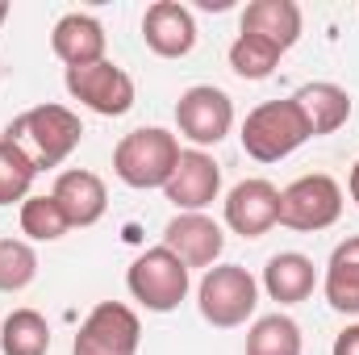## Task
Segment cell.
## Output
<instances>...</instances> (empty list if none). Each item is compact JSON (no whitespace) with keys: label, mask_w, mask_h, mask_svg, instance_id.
I'll list each match as a JSON object with an SVG mask.
<instances>
[{"label":"cell","mask_w":359,"mask_h":355,"mask_svg":"<svg viewBox=\"0 0 359 355\" xmlns=\"http://www.w3.org/2000/svg\"><path fill=\"white\" fill-rule=\"evenodd\" d=\"M4 138L17 142L34 159L38 172H46V168H59L80 147L84 126H80V117L67 105H34V109H25L21 117L8 121Z\"/></svg>","instance_id":"cell-1"},{"label":"cell","mask_w":359,"mask_h":355,"mask_svg":"<svg viewBox=\"0 0 359 355\" xmlns=\"http://www.w3.org/2000/svg\"><path fill=\"white\" fill-rule=\"evenodd\" d=\"M238 138H243V151H247L255 163H280V159H288L297 147H305L313 134H309V126H305L297 100L284 96V100H264V105H255V109L247 113Z\"/></svg>","instance_id":"cell-2"},{"label":"cell","mask_w":359,"mask_h":355,"mask_svg":"<svg viewBox=\"0 0 359 355\" xmlns=\"http://www.w3.org/2000/svg\"><path fill=\"white\" fill-rule=\"evenodd\" d=\"M180 163V142L163 126H142L130 130L113 147V172L130 188H163Z\"/></svg>","instance_id":"cell-3"},{"label":"cell","mask_w":359,"mask_h":355,"mask_svg":"<svg viewBox=\"0 0 359 355\" xmlns=\"http://www.w3.org/2000/svg\"><path fill=\"white\" fill-rule=\"evenodd\" d=\"M196 305H201V318L217 330H234L243 326L255 305H259V284L247 267L238 264H213L205 272L201 288H196Z\"/></svg>","instance_id":"cell-4"},{"label":"cell","mask_w":359,"mask_h":355,"mask_svg":"<svg viewBox=\"0 0 359 355\" xmlns=\"http://www.w3.org/2000/svg\"><path fill=\"white\" fill-rule=\"evenodd\" d=\"M188 267L180 264L176 255L159 243L151 251H142L130 272H126V288L138 305H147L151 314H172L180 301L188 297Z\"/></svg>","instance_id":"cell-5"},{"label":"cell","mask_w":359,"mask_h":355,"mask_svg":"<svg viewBox=\"0 0 359 355\" xmlns=\"http://www.w3.org/2000/svg\"><path fill=\"white\" fill-rule=\"evenodd\" d=\"M339 217H343V188L326 172L292 180L280 192V226H288V230L318 234V230H330Z\"/></svg>","instance_id":"cell-6"},{"label":"cell","mask_w":359,"mask_h":355,"mask_svg":"<svg viewBox=\"0 0 359 355\" xmlns=\"http://www.w3.org/2000/svg\"><path fill=\"white\" fill-rule=\"evenodd\" d=\"M138 339H142L138 314L121 301H100L84 318L72 355H138Z\"/></svg>","instance_id":"cell-7"},{"label":"cell","mask_w":359,"mask_h":355,"mask_svg":"<svg viewBox=\"0 0 359 355\" xmlns=\"http://www.w3.org/2000/svg\"><path fill=\"white\" fill-rule=\"evenodd\" d=\"M176 126L188 142H196V151L217 147L234 130V100L213 84H192L176 100Z\"/></svg>","instance_id":"cell-8"},{"label":"cell","mask_w":359,"mask_h":355,"mask_svg":"<svg viewBox=\"0 0 359 355\" xmlns=\"http://www.w3.org/2000/svg\"><path fill=\"white\" fill-rule=\"evenodd\" d=\"M63 84L72 92V100L88 105L92 113H100V117H121V113L134 109V80L117 63H109V59L88 63V67H67Z\"/></svg>","instance_id":"cell-9"},{"label":"cell","mask_w":359,"mask_h":355,"mask_svg":"<svg viewBox=\"0 0 359 355\" xmlns=\"http://www.w3.org/2000/svg\"><path fill=\"white\" fill-rule=\"evenodd\" d=\"M163 247L176 255L180 264L188 267H209L217 264V255L226 251V234L213 217L205 213H176L168 226H163Z\"/></svg>","instance_id":"cell-10"},{"label":"cell","mask_w":359,"mask_h":355,"mask_svg":"<svg viewBox=\"0 0 359 355\" xmlns=\"http://www.w3.org/2000/svg\"><path fill=\"white\" fill-rule=\"evenodd\" d=\"M222 192V168L213 155L205 151H180V163L172 180L163 184V196L176 205L180 213H201L205 205H213Z\"/></svg>","instance_id":"cell-11"},{"label":"cell","mask_w":359,"mask_h":355,"mask_svg":"<svg viewBox=\"0 0 359 355\" xmlns=\"http://www.w3.org/2000/svg\"><path fill=\"white\" fill-rule=\"evenodd\" d=\"M226 226L243 239H259L280 226V188L271 180H243L226 196Z\"/></svg>","instance_id":"cell-12"},{"label":"cell","mask_w":359,"mask_h":355,"mask_svg":"<svg viewBox=\"0 0 359 355\" xmlns=\"http://www.w3.org/2000/svg\"><path fill=\"white\" fill-rule=\"evenodd\" d=\"M142 38L159 59H184L196 46V21L188 13V4L180 0H155L142 13Z\"/></svg>","instance_id":"cell-13"},{"label":"cell","mask_w":359,"mask_h":355,"mask_svg":"<svg viewBox=\"0 0 359 355\" xmlns=\"http://www.w3.org/2000/svg\"><path fill=\"white\" fill-rule=\"evenodd\" d=\"M50 196L59 201V209L67 213L72 226H96L109 209V188L96 172H84V168H72V172H59Z\"/></svg>","instance_id":"cell-14"},{"label":"cell","mask_w":359,"mask_h":355,"mask_svg":"<svg viewBox=\"0 0 359 355\" xmlns=\"http://www.w3.org/2000/svg\"><path fill=\"white\" fill-rule=\"evenodd\" d=\"M238 34H255V38L271 42L276 51H292L301 38V8H297V0H251L243 8Z\"/></svg>","instance_id":"cell-15"},{"label":"cell","mask_w":359,"mask_h":355,"mask_svg":"<svg viewBox=\"0 0 359 355\" xmlns=\"http://www.w3.org/2000/svg\"><path fill=\"white\" fill-rule=\"evenodd\" d=\"M50 46H55V55H59L67 67L100 63V59H104V25H100L92 13H67V17L55 21Z\"/></svg>","instance_id":"cell-16"},{"label":"cell","mask_w":359,"mask_h":355,"mask_svg":"<svg viewBox=\"0 0 359 355\" xmlns=\"http://www.w3.org/2000/svg\"><path fill=\"white\" fill-rule=\"evenodd\" d=\"M292 100H297V109H301V117H305V126H309L313 138L343 130L347 117H351V96H347V88H339L330 80H318V84L297 88Z\"/></svg>","instance_id":"cell-17"},{"label":"cell","mask_w":359,"mask_h":355,"mask_svg":"<svg viewBox=\"0 0 359 355\" xmlns=\"http://www.w3.org/2000/svg\"><path fill=\"white\" fill-rule=\"evenodd\" d=\"M313 284H318V267H313L309 255H301V251H280L264 267V288H268L271 301H280V305L305 301L313 293Z\"/></svg>","instance_id":"cell-18"},{"label":"cell","mask_w":359,"mask_h":355,"mask_svg":"<svg viewBox=\"0 0 359 355\" xmlns=\"http://www.w3.org/2000/svg\"><path fill=\"white\" fill-rule=\"evenodd\" d=\"M322 288H326L330 309H339V314H359V234L355 239H343V243L330 251Z\"/></svg>","instance_id":"cell-19"},{"label":"cell","mask_w":359,"mask_h":355,"mask_svg":"<svg viewBox=\"0 0 359 355\" xmlns=\"http://www.w3.org/2000/svg\"><path fill=\"white\" fill-rule=\"evenodd\" d=\"M0 351L4 355H46L50 351V326L38 309H13L0 326Z\"/></svg>","instance_id":"cell-20"},{"label":"cell","mask_w":359,"mask_h":355,"mask_svg":"<svg viewBox=\"0 0 359 355\" xmlns=\"http://www.w3.org/2000/svg\"><path fill=\"white\" fill-rule=\"evenodd\" d=\"M301 326L288 314H268L247 330V355H301Z\"/></svg>","instance_id":"cell-21"},{"label":"cell","mask_w":359,"mask_h":355,"mask_svg":"<svg viewBox=\"0 0 359 355\" xmlns=\"http://www.w3.org/2000/svg\"><path fill=\"white\" fill-rule=\"evenodd\" d=\"M67 230H72V222H67V213L59 209V201L50 192L21 201V234H29L34 243H55Z\"/></svg>","instance_id":"cell-22"},{"label":"cell","mask_w":359,"mask_h":355,"mask_svg":"<svg viewBox=\"0 0 359 355\" xmlns=\"http://www.w3.org/2000/svg\"><path fill=\"white\" fill-rule=\"evenodd\" d=\"M280 55L271 42L255 38V34H238L234 46H230V72L243 76V80H268L271 72L280 67Z\"/></svg>","instance_id":"cell-23"},{"label":"cell","mask_w":359,"mask_h":355,"mask_svg":"<svg viewBox=\"0 0 359 355\" xmlns=\"http://www.w3.org/2000/svg\"><path fill=\"white\" fill-rule=\"evenodd\" d=\"M34 176H38L34 159H29L17 142L0 138V205L25 201V196H29V188H34Z\"/></svg>","instance_id":"cell-24"},{"label":"cell","mask_w":359,"mask_h":355,"mask_svg":"<svg viewBox=\"0 0 359 355\" xmlns=\"http://www.w3.org/2000/svg\"><path fill=\"white\" fill-rule=\"evenodd\" d=\"M38 276V251L25 239H0V293H21Z\"/></svg>","instance_id":"cell-25"},{"label":"cell","mask_w":359,"mask_h":355,"mask_svg":"<svg viewBox=\"0 0 359 355\" xmlns=\"http://www.w3.org/2000/svg\"><path fill=\"white\" fill-rule=\"evenodd\" d=\"M334 355H359V322L347 326V330L334 339Z\"/></svg>","instance_id":"cell-26"},{"label":"cell","mask_w":359,"mask_h":355,"mask_svg":"<svg viewBox=\"0 0 359 355\" xmlns=\"http://www.w3.org/2000/svg\"><path fill=\"white\" fill-rule=\"evenodd\" d=\"M347 188H351V201L359 205V159H355V168H351V176H347Z\"/></svg>","instance_id":"cell-27"},{"label":"cell","mask_w":359,"mask_h":355,"mask_svg":"<svg viewBox=\"0 0 359 355\" xmlns=\"http://www.w3.org/2000/svg\"><path fill=\"white\" fill-rule=\"evenodd\" d=\"M4 17H8V0H0V25H4Z\"/></svg>","instance_id":"cell-28"}]
</instances>
